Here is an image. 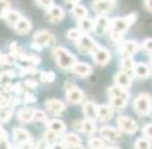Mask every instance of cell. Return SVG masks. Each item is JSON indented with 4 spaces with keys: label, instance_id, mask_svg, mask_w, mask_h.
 <instances>
[{
    "label": "cell",
    "instance_id": "4fadbf2b",
    "mask_svg": "<svg viewBox=\"0 0 152 149\" xmlns=\"http://www.w3.org/2000/svg\"><path fill=\"white\" fill-rule=\"evenodd\" d=\"M83 112H84L85 116L87 119H91V120H95L98 118V107L92 102H86L83 106Z\"/></svg>",
    "mask_w": 152,
    "mask_h": 149
},
{
    "label": "cell",
    "instance_id": "277c9868",
    "mask_svg": "<svg viewBox=\"0 0 152 149\" xmlns=\"http://www.w3.org/2000/svg\"><path fill=\"white\" fill-rule=\"evenodd\" d=\"M119 129L126 134H134L138 131V124L134 119L126 116H120L117 120Z\"/></svg>",
    "mask_w": 152,
    "mask_h": 149
},
{
    "label": "cell",
    "instance_id": "ffe728a7",
    "mask_svg": "<svg viewBox=\"0 0 152 149\" xmlns=\"http://www.w3.org/2000/svg\"><path fill=\"white\" fill-rule=\"evenodd\" d=\"M109 94H110L111 99L113 97H120V99H127L129 97V94L126 91V89H123L119 86H112L109 88Z\"/></svg>",
    "mask_w": 152,
    "mask_h": 149
},
{
    "label": "cell",
    "instance_id": "f35d334b",
    "mask_svg": "<svg viewBox=\"0 0 152 149\" xmlns=\"http://www.w3.org/2000/svg\"><path fill=\"white\" fill-rule=\"evenodd\" d=\"M57 135H58V134L54 133V131H48L45 134V141L48 142L49 144H52V143L55 144V141H56V139H57Z\"/></svg>",
    "mask_w": 152,
    "mask_h": 149
},
{
    "label": "cell",
    "instance_id": "7c38bea8",
    "mask_svg": "<svg viewBox=\"0 0 152 149\" xmlns=\"http://www.w3.org/2000/svg\"><path fill=\"white\" fill-rule=\"evenodd\" d=\"M113 4L114 2L107 1V0H96L93 3V8L98 15H104L112 9Z\"/></svg>",
    "mask_w": 152,
    "mask_h": 149
},
{
    "label": "cell",
    "instance_id": "681fc988",
    "mask_svg": "<svg viewBox=\"0 0 152 149\" xmlns=\"http://www.w3.org/2000/svg\"><path fill=\"white\" fill-rule=\"evenodd\" d=\"M25 85H26L27 87H29V88H35V87H37V82L34 80H26L25 81Z\"/></svg>",
    "mask_w": 152,
    "mask_h": 149
},
{
    "label": "cell",
    "instance_id": "2e32d148",
    "mask_svg": "<svg viewBox=\"0 0 152 149\" xmlns=\"http://www.w3.org/2000/svg\"><path fill=\"white\" fill-rule=\"evenodd\" d=\"M64 144H66L67 146L72 148H79L81 147V144H82V141H81L80 137L76 134H66L64 136V139H63Z\"/></svg>",
    "mask_w": 152,
    "mask_h": 149
},
{
    "label": "cell",
    "instance_id": "8992f818",
    "mask_svg": "<svg viewBox=\"0 0 152 149\" xmlns=\"http://www.w3.org/2000/svg\"><path fill=\"white\" fill-rule=\"evenodd\" d=\"M33 42L39 45V46L44 47V46H50L53 45L55 42V37L50 32V31L47 30H42V31H38L34 34L33 37Z\"/></svg>",
    "mask_w": 152,
    "mask_h": 149
},
{
    "label": "cell",
    "instance_id": "ac0fdd59",
    "mask_svg": "<svg viewBox=\"0 0 152 149\" xmlns=\"http://www.w3.org/2000/svg\"><path fill=\"white\" fill-rule=\"evenodd\" d=\"M130 81H132V78L123 72L118 73L115 77V82H116L117 86L121 87L123 89H126L130 86Z\"/></svg>",
    "mask_w": 152,
    "mask_h": 149
},
{
    "label": "cell",
    "instance_id": "74e56055",
    "mask_svg": "<svg viewBox=\"0 0 152 149\" xmlns=\"http://www.w3.org/2000/svg\"><path fill=\"white\" fill-rule=\"evenodd\" d=\"M15 62V57L12 55H0V64L10 65Z\"/></svg>",
    "mask_w": 152,
    "mask_h": 149
},
{
    "label": "cell",
    "instance_id": "ba28073f",
    "mask_svg": "<svg viewBox=\"0 0 152 149\" xmlns=\"http://www.w3.org/2000/svg\"><path fill=\"white\" fill-rule=\"evenodd\" d=\"M66 97L72 104H79L83 99V92L75 85L66 88Z\"/></svg>",
    "mask_w": 152,
    "mask_h": 149
},
{
    "label": "cell",
    "instance_id": "3957f363",
    "mask_svg": "<svg viewBox=\"0 0 152 149\" xmlns=\"http://www.w3.org/2000/svg\"><path fill=\"white\" fill-rule=\"evenodd\" d=\"M152 101L151 97L147 93H142L140 94L136 99H134V107L136 112L139 115H146L148 114L149 111L151 110Z\"/></svg>",
    "mask_w": 152,
    "mask_h": 149
},
{
    "label": "cell",
    "instance_id": "bcb514c9",
    "mask_svg": "<svg viewBox=\"0 0 152 149\" xmlns=\"http://www.w3.org/2000/svg\"><path fill=\"white\" fill-rule=\"evenodd\" d=\"M143 47H144L145 50H147L148 52H151L152 53V39L151 38H148L144 42L143 44Z\"/></svg>",
    "mask_w": 152,
    "mask_h": 149
},
{
    "label": "cell",
    "instance_id": "f546056e",
    "mask_svg": "<svg viewBox=\"0 0 152 149\" xmlns=\"http://www.w3.org/2000/svg\"><path fill=\"white\" fill-rule=\"evenodd\" d=\"M12 116V107H3L0 108V121L6 122Z\"/></svg>",
    "mask_w": 152,
    "mask_h": 149
},
{
    "label": "cell",
    "instance_id": "7a4b0ae2",
    "mask_svg": "<svg viewBox=\"0 0 152 149\" xmlns=\"http://www.w3.org/2000/svg\"><path fill=\"white\" fill-rule=\"evenodd\" d=\"M130 23L128 22V20L126 18H116L111 20V37L114 40H118L121 37V35L123 34V32H125L128 29V27L130 26Z\"/></svg>",
    "mask_w": 152,
    "mask_h": 149
},
{
    "label": "cell",
    "instance_id": "f1b7e54d",
    "mask_svg": "<svg viewBox=\"0 0 152 149\" xmlns=\"http://www.w3.org/2000/svg\"><path fill=\"white\" fill-rule=\"evenodd\" d=\"M5 19H6V21L10 23V24L16 25L17 23H18L19 21L22 19V17L20 16V14H19L18 12H15V10H10V12L6 14Z\"/></svg>",
    "mask_w": 152,
    "mask_h": 149
},
{
    "label": "cell",
    "instance_id": "836d02e7",
    "mask_svg": "<svg viewBox=\"0 0 152 149\" xmlns=\"http://www.w3.org/2000/svg\"><path fill=\"white\" fill-rule=\"evenodd\" d=\"M136 148L137 149H151L152 145L151 143L146 139H143V138H140V139L137 140L136 142Z\"/></svg>",
    "mask_w": 152,
    "mask_h": 149
},
{
    "label": "cell",
    "instance_id": "f6af8a7d",
    "mask_svg": "<svg viewBox=\"0 0 152 149\" xmlns=\"http://www.w3.org/2000/svg\"><path fill=\"white\" fill-rule=\"evenodd\" d=\"M143 133L146 137H148L149 139H152V124H147L146 126H144L143 129Z\"/></svg>",
    "mask_w": 152,
    "mask_h": 149
},
{
    "label": "cell",
    "instance_id": "9c48e42d",
    "mask_svg": "<svg viewBox=\"0 0 152 149\" xmlns=\"http://www.w3.org/2000/svg\"><path fill=\"white\" fill-rule=\"evenodd\" d=\"M100 135L104 139L109 140V141H119L121 139V135L117 129L111 126H104L100 129Z\"/></svg>",
    "mask_w": 152,
    "mask_h": 149
},
{
    "label": "cell",
    "instance_id": "e0dca14e",
    "mask_svg": "<svg viewBox=\"0 0 152 149\" xmlns=\"http://www.w3.org/2000/svg\"><path fill=\"white\" fill-rule=\"evenodd\" d=\"M72 71L75 74H77L80 77H87L92 73V67L87 63H78L75 64L72 67Z\"/></svg>",
    "mask_w": 152,
    "mask_h": 149
},
{
    "label": "cell",
    "instance_id": "6da1fadb",
    "mask_svg": "<svg viewBox=\"0 0 152 149\" xmlns=\"http://www.w3.org/2000/svg\"><path fill=\"white\" fill-rule=\"evenodd\" d=\"M53 54H54L55 60H56L57 64L61 69H70V67L72 69L75 66V64L77 63L76 57L63 48L54 49Z\"/></svg>",
    "mask_w": 152,
    "mask_h": 149
},
{
    "label": "cell",
    "instance_id": "d6986e66",
    "mask_svg": "<svg viewBox=\"0 0 152 149\" xmlns=\"http://www.w3.org/2000/svg\"><path fill=\"white\" fill-rule=\"evenodd\" d=\"M15 30L19 34H26L31 30V23L27 19L22 18L16 25H15Z\"/></svg>",
    "mask_w": 152,
    "mask_h": 149
},
{
    "label": "cell",
    "instance_id": "f907efd6",
    "mask_svg": "<svg viewBox=\"0 0 152 149\" xmlns=\"http://www.w3.org/2000/svg\"><path fill=\"white\" fill-rule=\"evenodd\" d=\"M36 147H34V144L31 141H28L24 144H21V149H35Z\"/></svg>",
    "mask_w": 152,
    "mask_h": 149
},
{
    "label": "cell",
    "instance_id": "d4e9b609",
    "mask_svg": "<svg viewBox=\"0 0 152 149\" xmlns=\"http://www.w3.org/2000/svg\"><path fill=\"white\" fill-rule=\"evenodd\" d=\"M34 113H35V110L31 109V108H28V109H23L19 112L18 118L20 119V121H22V122H29V121L33 120Z\"/></svg>",
    "mask_w": 152,
    "mask_h": 149
},
{
    "label": "cell",
    "instance_id": "7bdbcfd3",
    "mask_svg": "<svg viewBox=\"0 0 152 149\" xmlns=\"http://www.w3.org/2000/svg\"><path fill=\"white\" fill-rule=\"evenodd\" d=\"M0 149H10V144L7 142V136H0Z\"/></svg>",
    "mask_w": 152,
    "mask_h": 149
},
{
    "label": "cell",
    "instance_id": "b9f144b4",
    "mask_svg": "<svg viewBox=\"0 0 152 149\" xmlns=\"http://www.w3.org/2000/svg\"><path fill=\"white\" fill-rule=\"evenodd\" d=\"M47 119V116L46 114H45V112L40 111V110H35V113H34V118L33 120L34 121H39V122H42V121H45Z\"/></svg>",
    "mask_w": 152,
    "mask_h": 149
},
{
    "label": "cell",
    "instance_id": "f5cc1de1",
    "mask_svg": "<svg viewBox=\"0 0 152 149\" xmlns=\"http://www.w3.org/2000/svg\"><path fill=\"white\" fill-rule=\"evenodd\" d=\"M145 6L148 10L152 12V0H146L145 1Z\"/></svg>",
    "mask_w": 152,
    "mask_h": 149
},
{
    "label": "cell",
    "instance_id": "9f6ffc18",
    "mask_svg": "<svg viewBox=\"0 0 152 149\" xmlns=\"http://www.w3.org/2000/svg\"><path fill=\"white\" fill-rule=\"evenodd\" d=\"M108 149H119V148H117V147H109Z\"/></svg>",
    "mask_w": 152,
    "mask_h": 149
},
{
    "label": "cell",
    "instance_id": "d6a6232c",
    "mask_svg": "<svg viewBox=\"0 0 152 149\" xmlns=\"http://www.w3.org/2000/svg\"><path fill=\"white\" fill-rule=\"evenodd\" d=\"M55 80V74L53 72H42L40 74V81L42 83H52Z\"/></svg>",
    "mask_w": 152,
    "mask_h": 149
},
{
    "label": "cell",
    "instance_id": "816d5d0a",
    "mask_svg": "<svg viewBox=\"0 0 152 149\" xmlns=\"http://www.w3.org/2000/svg\"><path fill=\"white\" fill-rule=\"evenodd\" d=\"M4 74V76L6 77L7 79H12V78H15V76H16V72L12 71V69H7V71L3 72L2 73Z\"/></svg>",
    "mask_w": 152,
    "mask_h": 149
},
{
    "label": "cell",
    "instance_id": "603a6c76",
    "mask_svg": "<svg viewBox=\"0 0 152 149\" xmlns=\"http://www.w3.org/2000/svg\"><path fill=\"white\" fill-rule=\"evenodd\" d=\"M112 115H113L112 107H109V106L98 107V118L102 121L106 122V121L110 120V119L112 118Z\"/></svg>",
    "mask_w": 152,
    "mask_h": 149
},
{
    "label": "cell",
    "instance_id": "db71d44e",
    "mask_svg": "<svg viewBox=\"0 0 152 149\" xmlns=\"http://www.w3.org/2000/svg\"><path fill=\"white\" fill-rule=\"evenodd\" d=\"M51 148H52V149H66L63 145H62V144H59V143L53 144V146Z\"/></svg>",
    "mask_w": 152,
    "mask_h": 149
},
{
    "label": "cell",
    "instance_id": "484cf974",
    "mask_svg": "<svg viewBox=\"0 0 152 149\" xmlns=\"http://www.w3.org/2000/svg\"><path fill=\"white\" fill-rule=\"evenodd\" d=\"M81 131L87 136L94 135V133H95V124H94V121L91 120V119H86V120L82 121Z\"/></svg>",
    "mask_w": 152,
    "mask_h": 149
},
{
    "label": "cell",
    "instance_id": "d590c367",
    "mask_svg": "<svg viewBox=\"0 0 152 149\" xmlns=\"http://www.w3.org/2000/svg\"><path fill=\"white\" fill-rule=\"evenodd\" d=\"M10 10V2L7 0H0V18L5 17Z\"/></svg>",
    "mask_w": 152,
    "mask_h": 149
},
{
    "label": "cell",
    "instance_id": "4316f807",
    "mask_svg": "<svg viewBox=\"0 0 152 149\" xmlns=\"http://www.w3.org/2000/svg\"><path fill=\"white\" fill-rule=\"evenodd\" d=\"M149 73H150V69L144 63L140 62L134 65V74H136V76L140 77V78H147L149 76Z\"/></svg>",
    "mask_w": 152,
    "mask_h": 149
},
{
    "label": "cell",
    "instance_id": "8d00e7d4",
    "mask_svg": "<svg viewBox=\"0 0 152 149\" xmlns=\"http://www.w3.org/2000/svg\"><path fill=\"white\" fill-rule=\"evenodd\" d=\"M83 37V34L81 33V31L77 30V29H70L67 31V37L72 40H76L77 42L81 39V37Z\"/></svg>",
    "mask_w": 152,
    "mask_h": 149
},
{
    "label": "cell",
    "instance_id": "5bb4252c",
    "mask_svg": "<svg viewBox=\"0 0 152 149\" xmlns=\"http://www.w3.org/2000/svg\"><path fill=\"white\" fill-rule=\"evenodd\" d=\"M93 56L95 62L99 63V64H107L111 59V54L108 50L104 48H99L96 52H94Z\"/></svg>",
    "mask_w": 152,
    "mask_h": 149
},
{
    "label": "cell",
    "instance_id": "c3c4849f",
    "mask_svg": "<svg viewBox=\"0 0 152 149\" xmlns=\"http://www.w3.org/2000/svg\"><path fill=\"white\" fill-rule=\"evenodd\" d=\"M24 96H25V102H26V103H34V102L36 101L35 96H33V95L29 92H25Z\"/></svg>",
    "mask_w": 152,
    "mask_h": 149
},
{
    "label": "cell",
    "instance_id": "ee69618b",
    "mask_svg": "<svg viewBox=\"0 0 152 149\" xmlns=\"http://www.w3.org/2000/svg\"><path fill=\"white\" fill-rule=\"evenodd\" d=\"M38 3L40 4V5L42 6V7L45 8H48V9H50L51 7H53V0H37Z\"/></svg>",
    "mask_w": 152,
    "mask_h": 149
},
{
    "label": "cell",
    "instance_id": "60d3db41",
    "mask_svg": "<svg viewBox=\"0 0 152 149\" xmlns=\"http://www.w3.org/2000/svg\"><path fill=\"white\" fill-rule=\"evenodd\" d=\"M36 74H38V71L34 66H26L23 67L21 69V76H25V74H32V76H35Z\"/></svg>",
    "mask_w": 152,
    "mask_h": 149
},
{
    "label": "cell",
    "instance_id": "e575fe53",
    "mask_svg": "<svg viewBox=\"0 0 152 149\" xmlns=\"http://www.w3.org/2000/svg\"><path fill=\"white\" fill-rule=\"evenodd\" d=\"M10 101L12 99L6 94L5 91H0V108L10 107Z\"/></svg>",
    "mask_w": 152,
    "mask_h": 149
},
{
    "label": "cell",
    "instance_id": "83f0119b",
    "mask_svg": "<svg viewBox=\"0 0 152 149\" xmlns=\"http://www.w3.org/2000/svg\"><path fill=\"white\" fill-rule=\"evenodd\" d=\"M79 26H80V29L83 32H89V31L93 30L94 24L91 20H89V19H87V18H84L79 21Z\"/></svg>",
    "mask_w": 152,
    "mask_h": 149
},
{
    "label": "cell",
    "instance_id": "30bf717a",
    "mask_svg": "<svg viewBox=\"0 0 152 149\" xmlns=\"http://www.w3.org/2000/svg\"><path fill=\"white\" fill-rule=\"evenodd\" d=\"M46 108L51 114L60 115L65 110V106L61 101L58 99H49L46 102Z\"/></svg>",
    "mask_w": 152,
    "mask_h": 149
},
{
    "label": "cell",
    "instance_id": "7402d4cb",
    "mask_svg": "<svg viewBox=\"0 0 152 149\" xmlns=\"http://www.w3.org/2000/svg\"><path fill=\"white\" fill-rule=\"evenodd\" d=\"M122 72L125 73L127 76H129L130 78H134V64L132 62V60L130 58H124L122 60Z\"/></svg>",
    "mask_w": 152,
    "mask_h": 149
},
{
    "label": "cell",
    "instance_id": "1f68e13d",
    "mask_svg": "<svg viewBox=\"0 0 152 149\" xmlns=\"http://www.w3.org/2000/svg\"><path fill=\"white\" fill-rule=\"evenodd\" d=\"M126 104H127V99H120V97H113L112 101H111L112 107L116 108V109H122Z\"/></svg>",
    "mask_w": 152,
    "mask_h": 149
},
{
    "label": "cell",
    "instance_id": "9a60e30c",
    "mask_svg": "<svg viewBox=\"0 0 152 149\" xmlns=\"http://www.w3.org/2000/svg\"><path fill=\"white\" fill-rule=\"evenodd\" d=\"M14 139L17 143L24 144L26 142L30 141V135L26 129H21V127H16L14 129Z\"/></svg>",
    "mask_w": 152,
    "mask_h": 149
},
{
    "label": "cell",
    "instance_id": "7dc6e473",
    "mask_svg": "<svg viewBox=\"0 0 152 149\" xmlns=\"http://www.w3.org/2000/svg\"><path fill=\"white\" fill-rule=\"evenodd\" d=\"M35 149H52V148L50 147V144L44 140V141H40L39 143L37 144Z\"/></svg>",
    "mask_w": 152,
    "mask_h": 149
},
{
    "label": "cell",
    "instance_id": "ab89813d",
    "mask_svg": "<svg viewBox=\"0 0 152 149\" xmlns=\"http://www.w3.org/2000/svg\"><path fill=\"white\" fill-rule=\"evenodd\" d=\"M88 144L90 149H102L104 147V142L100 139H96V138L95 139H91Z\"/></svg>",
    "mask_w": 152,
    "mask_h": 149
},
{
    "label": "cell",
    "instance_id": "cb8c5ba5",
    "mask_svg": "<svg viewBox=\"0 0 152 149\" xmlns=\"http://www.w3.org/2000/svg\"><path fill=\"white\" fill-rule=\"evenodd\" d=\"M47 126H48L49 131H52L56 134L63 133L64 129H65V125H64V123L60 120H56V119L49 121L48 124H47Z\"/></svg>",
    "mask_w": 152,
    "mask_h": 149
},
{
    "label": "cell",
    "instance_id": "52a82bcc",
    "mask_svg": "<svg viewBox=\"0 0 152 149\" xmlns=\"http://www.w3.org/2000/svg\"><path fill=\"white\" fill-rule=\"evenodd\" d=\"M94 27L93 30L95 31L97 34H102L104 33L109 28H111V20H109L106 17H97L95 21L93 22Z\"/></svg>",
    "mask_w": 152,
    "mask_h": 149
},
{
    "label": "cell",
    "instance_id": "44dd1931",
    "mask_svg": "<svg viewBox=\"0 0 152 149\" xmlns=\"http://www.w3.org/2000/svg\"><path fill=\"white\" fill-rule=\"evenodd\" d=\"M49 17H50V20L53 23H58L63 19L64 12L59 6H53L49 9Z\"/></svg>",
    "mask_w": 152,
    "mask_h": 149
},
{
    "label": "cell",
    "instance_id": "5b68a950",
    "mask_svg": "<svg viewBox=\"0 0 152 149\" xmlns=\"http://www.w3.org/2000/svg\"><path fill=\"white\" fill-rule=\"evenodd\" d=\"M78 46H79V49H80L82 52L84 53H92L93 54L94 52L98 50L100 48L93 39L88 37V35H83L81 37V39L78 42Z\"/></svg>",
    "mask_w": 152,
    "mask_h": 149
},
{
    "label": "cell",
    "instance_id": "4dcf8cb0",
    "mask_svg": "<svg viewBox=\"0 0 152 149\" xmlns=\"http://www.w3.org/2000/svg\"><path fill=\"white\" fill-rule=\"evenodd\" d=\"M72 12V14H74L77 18L80 19V20H81V19L86 18V16H87L86 8H85L84 6H82V5H75Z\"/></svg>",
    "mask_w": 152,
    "mask_h": 149
},
{
    "label": "cell",
    "instance_id": "11a10c76",
    "mask_svg": "<svg viewBox=\"0 0 152 149\" xmlns=\"http://www.w3.org/2000/svg\"><path fill=\"white\" fill-rule=\"evenodd\" d=\"M67 2H69V3H78L80 0H66Z\"/></svg>",
    "mask_w": 152,
    "mask_h": 149
},
{
    "label": "cell",
    "instance_id": "8fae6325",
    "mask_svg": "<svg viewBox=\"0 0 152 149\" xmlns=\"http://www.w3.org/2000/svg\"><path fill=\"white\" fill-rule=\"evenodd\" d=\"M139 50V45L132 40L124 42L123 46L121 47V53L124 56V58H130L132 55H134Z\"/></svg>",
    "mask_w": 152,
    "mask_h": 149
}]
</instances>
